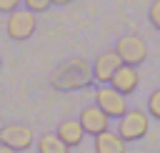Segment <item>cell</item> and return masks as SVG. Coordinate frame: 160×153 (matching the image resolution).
I'll return each mask as SVG.
<instances>
[{
    "instance_id": "1",
    "label": "cell",
    "mask_w": 160,
    "mask_h": 153,
    "mask_svg": "<svg viewBox=\"0 0 160 153\" xmlns=\"http://www.w3.org/2000/svg\"><path fill=\"white\" fill-rule=\"evenodd\" d=\"M90 80H92V65H88L82 58H72V60L62 63V65L52 73L50 85H52L55 90L70 93V90H80V88L90 85Z\"/></svg>"
},
{
    "instance_id": "2",
    "label": "cell",
    "mask_w": 160,
    "mask_h": 153,
    "mask_svg": "<svg viewBox=\"0 0 160 153\" xmlns=\"http://www.w3.org/2000/svg\"><path fill=\"white\" fill-rule=\"evenodd\" d=\"M118 135L125 140V143H132V140H140L148 128H150V115L148 110H140V108H128V113L122 118H118Z\"/></svg>"
},
{
    "instance_id": "3",
    "label": "cell",
    "mask_w": 160,
    "mask_h": 153,
    "mask_svg": "<svg viewBox=\"0 0 160 153\" xmlns=\"http://www.w3.org/2000/svg\"><path fill=\"white\" fill-rule=\"evenodd\" d=\"M35 28H38L35 13H30L28 8H25V10H20V8H18V10H12V13L8 15V23H5L8 38H10V40H15V43H22V40L32 38Z\"/></svg>"
},
{
    "instance_id": "4",
    "label": "cell",
    "mask_w": 160,
    "mask_h": 153,
    "mask_svg": "<svg viewBox=\"0 0 160 153\" xmlns=\"http://www.w3.org/2000/svg\"><path fill=\"white\" fill-rule=\"evenodd\" d=\"M115 53L125 65H142L148 60V45L140 35H122L115 43Z\"/></svg>"
},
{
    "instance_id": "5",
    "label": "cell",
    "mask_w": 160,
    "mask_h": 153,
    "mask_svg": "<svg viewBox=\"0 0 160 153\" xmlns=\"http://www.w3.org/2000/svg\"><path fill=\"white\" fill-rule=\"evenodd\" d=\"M95 105L108 115V118H122L128 113V103L125 95L120 90H115L112 85H100L95 90Z\"/></svg>"
},
{
    "instance_id": "6",
    "label": "cell",
    "mask_w": 160,
    "mask_h": 153,
    "mask_svg": "<svg viewBox=\"0 0 160 153\" xmlns=\"http://www.w3.org/2000/svg\"><path fill=\"white\" fill-rule=\"evenodd\" d=\"M32 143H35L32 128L25 123H5L0 128V145H8L20 153V150H28Z\"/></svg>"
},
{
    "instance_id": "7",
    "label": "cell",
    "mask_w": 160,
    "mask_h": 153,
    "mask_svg": "<svg viewBox=\"0 0 160 153\" xmlns=\"http://www.w3.org/2000/svg\"><path fill=\"white\" fill-rule=\"evenodd\" d=\"M120 65H122V60L118 58L115 50H105V53H100V55L92 60V80L100 83V85L110 83L112 75H115V70H118Z\"/></svg>"
},
{
    "instance_id": "8",
    "label": "cell",
    "mask_w": 160,
    "mask_h": 153,
    "mask_svg": "<svg viewBox=\"0 0 160 153\" xmlns=\"http://www.w3.org/2000/svg\"><path fill=\"white\" fill-rule=\"evenodd\" d=\"M80 125H82V130L85 133H90V135H98V133H102V130H108V125H110V118L92 103V105H88V108H82L80 110Z\"/></svg>"
},
{
    "instance_id": "9",
    "label": "cell",
    "mask_w": 160,
    "mask_h": 153,
    "mask_svg": "<svg viewBox=\"0 0 160 153\" xmlns=\"http://www.w3.org/2000/svg\"><path fill=\"white\" fill-rule=\"evenodd\" d=\"M138 83H140L138 68H135V65H125V63H122V65L115 70V75H112V80H110V85H112L115 90H120L122 95H130V93H135Z\"/></svg>"
},
{
    "instance_id": "10",
    "label": "cell",
    "mask_w": 160,
    "mask_h": 153,
    "mask_svg": "<svg viewBox=\"0 0 160 153\" xmlns=\"http://www.w3.org/2000/svg\"><path fill=\"white\" fill-rule=\"evenodd\" d=\"M58 138L68 145V148H75V145H80L82 143V138H85V130H82V125H80V120H72V118H68V120H62L60 125H58Z\"/></svg>"
},
{
    "instance_id": "11",
    "label": "cell",
    "mask_w": 160,
    "mask_h": 153,
    "mask_svg": "<svg viewBox=\"0 0 160 153\" xmlns=\"http://www.w3.org/2000/svg\"><path fill=\"white\" fill-rule=\"evenodd\" d=\"M95 138V153H125V140L118 135V130H102Z\"/></svg>"
},
{
    "instance_id": "12",
    "label": "cell",
    "mask_w": 160,
    "mask_h": 153,
    "mask_svg": "<svg viewBox=\"0 0 160 153\" xmlns=\"http://www.w3.org/2000/svg\"><path fill=\"white\" fill-rule=\"evenodd\" d=\"M35 145H38V153H70V148L58 138V133H42Z\"/></svg>"
},
{
    "instance_id": "13",
    "label": "cell",
    "mask_w": 160,
    "mask_h": 153,
    "mask_svg": "<svg viewBox=\"0 0 160 153\" xmlns=\"http://www.w3.org/2000/svg\"><path fill=\"white\" fill-rule=\"evenodd\" d=\"M148 115L160 120V88H155L150 95H148Z\"/></svg>"
},
{
    "instance_id": "14",
    "label": "cell",
    "mask_w": 160,
    "mask_h": 153,
    "mask_svg": "<svg viewBox=\"0 0 160 153\" xmlns=\"http://www.w3.org/2000/svg\"><path fill=\"white\" fill-rule=\"evenodd\" d=\"M22 5H25L30 13L38 15V13H45V10L52 5V0H22Z\"/></svg>"
},
{
    "instance_id": "15",
    "label": "cell",
    "mask_w": 160,
    "mask_h": 153,
    "mask_svg": "<svg viewBox=\"0 0 160 153\" xmlns=\"http://www.w3.org/2000/svg\"><path fill=\"white\" fill-rule=\"evenodd\" d=\"M148 18H150L152 28L160 30V0H152V5H150V10H148Z\"/></svg>"
},
{
    "instance_id": "16",
    "label": "cell",
    "mask_w": 160,
    "mask_h": 153,
    "mask_svg": "<svg viewBox=\"0 0 160 153\" xmlns=\"http://www.w3.org/2000/svg\"><path fill=\"white\" fill-rule=\"evenodd\" d=\"M20 3H22V0H0V13H2V15H10L12 10L20 8Z\"/></svg>"
},
{
    "instance_id": "17",
    "label": "cell",
    "mask_w": 160,
    "mask_h": 153,
    "mask_svg": "<svg viewBox=\"0 0 160 153\" xmlns=\"http://www.w3.org/2000/svg\"><path fill=\"white\" fill-rule=\"evenodd\" d=\"M70 3H75V0H52V5H70Z\"/></svg>"
},
{
    "instance_id": "18",
    "label": "cell",
    "mask_w": 160,
    "mask_h": 153,
    "mask_svg": "<svg viewBox=\"0 0 160 153\" xmlns=\"http://www.w3.org/2000/svg\"><path fill=\"white\" fill-rule=\"evenodd\" d=\"M0 153H18V150H12V148H8V145H0Z\"/></svg>"
},
{
    "instance_id": "19",
    "label": "cell",
    "mask_w": 160,
    "mask_h": 153,
    "mask_svg": "<svg viewBox=\"0 0 160 153\" xmlns=\"http://www.w3.org/2000/svg\"><path fill=\"white\" fill-rule=\"evenodd\" d=\"M0 65H2V60H0Z\"/></svg>"
}]
</instances>
